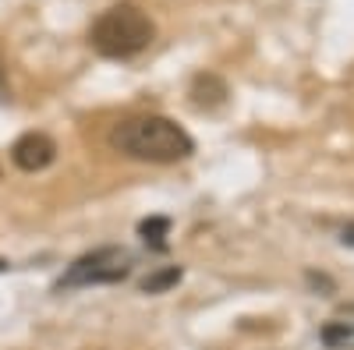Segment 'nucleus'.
Segmentation results:
<instances>
[{"label": "nucleus", "mask_w": 354, "mask_h": 350, "mask_svg": "<svg viewBox=\"0 0 354 350\" xmlns=\"http://www.w3.org/2000/svg\"><path fill=\"white\" fill-rule=\"evenodd\" d=\"M347 340H354V326L351 322H330V326H322V343H326V347H344Z\"/></svg>", "instance_id": "nucleus-8"}, {"label": "nucleus", "mask_w": 354, "mask_h": 350, "mask_svg": "<svg viewBox=\"0 0 354 350\" xmlns=\"http://www.w3.org/2000/svg\"><path fill=\"white\" fill-rule=\"evenodd\" d=\"M340 241L354 248V223H347V226H344V233H340Z\"/></svg>", "instance_id": "nucleus-9"}, {"label": "nucleus", "mask_w": 354, "mask_h": 350, "mask_svg": "<svg viewBox=\"0 0 354 350\" xmlns=\"http://www.w3.org/2000/svg\"><path fill=\"white\" fill-rule=\"evenodd\" d=\"M156 39V25L135 4H113L106 8L96 25L88 28V43L100 57H110V61H128V57L142 53Z\"/></svg>", "instance_id": "nucleus-2"}, {"label": "nucleus", "mask_w": 354, "mask_h": 350, "mask_svg": "<svg viewBox=\"0 0 354 350\" xmlns=\"http://www.w3.org/2000/svg\"><path fill=\"white\" fill-rule=\"evenodd\" d=\"M11 159H15V166L25 170V173H39V170H46V166L57 159V145H53V138L43 135V131H25V135L11 145Z\"/></svg>", "instance_id": "nucleus-4"}, {"label": "nucleus", "mask_w": 354, "mask_h": 350, "mask_svg": "<svg viewBox=\"0 0 354 350\" xmlns=\"http://www.w3.org/2000/svg\"><path fill=\"white\" fill-rule=\"evenodd\" d=\"M131 273V258L121 248H96L82 258H75L68 273L57 280V290H75V286H100V283H117Z\"/></svg>", "instance_id": "nucleus-3"}, {"label": "nucleus", "mask_w": 354, "mask_h": 350, "mask_svg": "<svg viewBox=\"0 0 354 350\" xmlns=\"http://www.w3.org/2000/svg\"><path fill=\"white\" fill-rule=\"evenodd\" d=\"M192 103L198 106V110H216V106H223L227 103V81L220 78V75H213V71H202V75H195L192 78Z\"/></svg>", "instance_id": "nucleus-5"}, {"label": "nucleus", "mask_w": 354, "mask_h": 350, "mask_svg": "<svg viewBox=\"0 0 354 350\" xmlns=\"http://www.w3.org/2000/svg\"><path fill=\"white\" fill-rule=\"evenodd\" d=\"M138 233L145 241H153V248H167V233H170V220L167 216H149V220H142L138 223Z\"/></svg>", "instance_id": "nucleus-7"}, {"label": "nucleus", "mask_w": 354, "mask_h": 350, "mask_svg": "<svg viewBox=\"0 0 354 350\" xmlns=\"http://www.w3.org/2000/svg\"><path fill=\"white\" fill-rule=\"evenodd\" d=\"M181 266H163V269H156V273H149L138 286H142V294H163V290H170V286H177L181 283Z\"/></svg>", "instance_id": "nucleus-6"}, {"label": "nucleus", "mask_w": 354, "mask_h": 350, "mask_svg": "<svg viewBox=\"0 0 354 350\" xmlns=\"http://www.w3.org/2000/svg\"><path fill=\"white\" fill-rule=\"evenodd\" d=\"M110 149H117L128 159L138 163H181L195 153V142L192 135L174 124L170 117H156V113H145V117H131V121L117 124L110 131Z\"/></svg>", "instance_id": "nucleus-1"}]
</instances>
